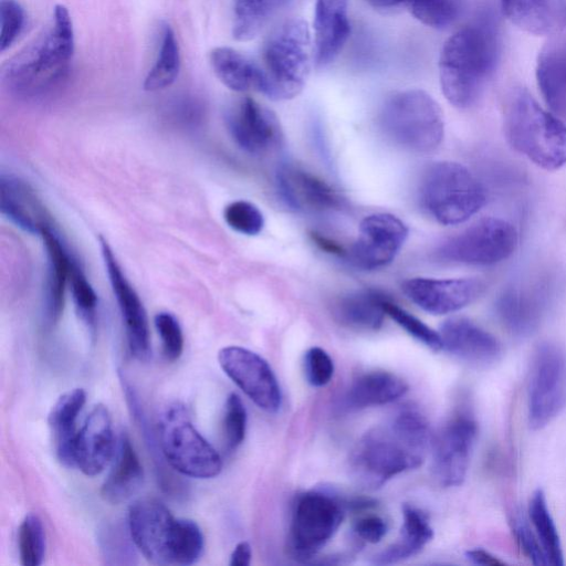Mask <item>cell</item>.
I'll use <instances>...</instances> for the list:
<instances>
[{
    "instance_id": "1",
    "label": "cell",
    "mask_w": 566,
    "mask_h": 566,
    "mask_svg": "<svg viewBox=\"0 0 566 566\" xmlns=\"http://www.w3.org/2000/svg\"><path fill=\"white\" fill-rule=\"evenodd\" d=\"M429 444L426 417L415 408H402L356 442L348 460L349 474L361 488L378 489L394 476L420 467Z\"/></svg>"
},
{
    "instance_id": "2",
    "label": "cell",
    "mask_w": 566,
    "mask_h": 566,
    "mask_svg": "<svg viewBox=\"0 0 566 566\" xmlns=\"http://www.w3.org/2000/svg\"><path fill=\"white\" fill-rule=\"evenodd\" d=\"M74 44L70 12L63 4H57L50 23L4 65V84L10 92L23 98L50 94L67 76Z\"/></svg>"
},
{
    "instance_id": "3",
    "label": "cell",
    "mask_w": 566,
    "mask_h": 566,
    "mask_svg": "<svg viewBox=\"0 0 566 566\" xmlns=\"http://www.w3.org/2000/svg\"><path fill=\"white\" fill-rule=\"evenodd\" d=\"M500 56L494 24L479 21L463 27L443 44L439 59L441 90L458 108L472 106L492 76Z\"/></svg>"
},
{
    "instance_id": "4",
    "label": "cell",
    "mask_w": 566,
    "mask_h": 566,
    "mask_svg": "<svg viewBox=\"0 0 566 566\" xmlns=\"http://www.w3.org/2000/svg\"><path fill=\"white\" fill-rule=\"evenodd\" d=\"M510 145L537 166L555 170L566 164V126L543 109L525 88L513 90L504 111Z\"/></svg>"
},
{
    "instance_id": "5",
    "label": "cell",
    "mask_w": 566,
    "mask_h": 566,
    "mask_svg": "<svg viewBox=\"0 0 566 566\" xmlns=\"http://www.w3.org/2000/svg\"><path fill=\"white\" fill-rule=\"evenodd\" d=\"M263 62L268 80L265 96L283 101L298 95L311 67V36L306 22L292 18L276 27L264 44Z\"/></svg>"
},
{
    "instance_id": "6",
    "label": "cell",
    "mask_w": 566,
    "mask_h": 566,
    "mask_svg": "<svg viewBox=\"0 0 566 566\" xmlns=\"http://www.w3.org/2000/svg\"><path fill=\"white\" fill-rule=\"evenodd\" d=\"M380 125L390 140L416 153L436 149L444 135L439 104L421 90H406L390 96L381 109Z\"/></svg>"
},
{
    "instance_id": "7",
    "label": "cell",
    "mask_w": 566,
    "mask_h": 566,
    "mask_svg": "<svg viewBox=\"0 0 566 566\" xmlns=\"http://www.w3.org/2000/svg\"><path fill=\"white\" fill-rule=\"evenodd\" d=\"M420 200L440 223L459 224L475 214L485 203V190L464 166L453 161L432 164L423 175Z\"/></svg>"
},
{
    "instance_id": "8",
    "label": "cell",
    "mask_w": 566,
    "mask_h": 566,
    "mask_svg": "<svg viewBox=\"0 0 566 566\" xmlns=\"http://www.w3.org/2000/svg\"><path fill=\"white\" fill-rule=\"evenodd\" d=\"M158 434L165 460L179 473L196 479H210L220 473L219 453L196 429L182 403H169L161 411Z\"/></svg>"
},
{
    "instance_id": "9",
    "label": "cell",
    "mask_w": 566,
    "mask_h": 566,
    "mask_svg": "<svg viewBox=\"0 0 566 566\" xmlns=\"http://www.w3.org/2000/svg\"><path fill=\"white\" fill-rule=\"evenodd\" d=\"M134 545L154 565H179L187 518H176L159 500L143 497L128 509Z\"/></svg>"
},
{
    "instance_id": "10",
    "label": "cell",
    "mask_w": 566,
    "mask_h": 566,
    "mask_svg": "<svg viewBox=\"0 0 566 566\" xmlns=\"http://www.w3.org/2000/svg\"><path fill=\"white\" fill-rule=\"evenodd\" d=\"M344 518V504L326 491L301 494L293 506L289 545L295 557L317 554L335 535Z\"/></svg>"
},
{
    "instance_id": "11",
    "label": "cell",
    "mask_w": 566,
    "mask_h": 566,
    "mask_svg": "<svg viewBox=\"0 0 566 566\" xmlns=\"http://www.w3.org/2000/svg\"><path fill=\"white\" fill-rule=\"evenodd\" d=\"M517 245V232L507 221L484 218L442 243L437 254L449 262L492 265L506 260Z\"/></svg>"
},
{
    "instance_id": "12",
    "label": "cell",
    "mask_w": 566,
    "mask_h": 566,
    "mask_svg": "<svg viewBox=\"0 0 566 566\" xmlns=\"http://www.w3.org/2000/svg\"><path fill=\"white\" fill-rule=\"evenodd\" d=\"M566 407V353L551 343L534 354L528 385V423L543 429Z\"/></svg>"
},
{
    "instance_id": "13",
    "label": "cell",
    "mask_w": 566,
    "mask_h": 566,
    "mask_svg": "<svg viewBox=\"0 0 566 566\" xmlns=\"http://www.w3.org/2000/svg\"><path fill=\"white\" fill-rule=\"evenodd\" d=\"M224 374L262 410L276 412L282 405L277 379L259 354L240 346H227L218 354Z\"/></svg>"
},
{
    "instance_id": "14",
    "label": "cell",
    "mask_w": 566,
    "mask_h": 566,
    "mask_svg": "<svg viewBox=\"0 0 566 566\" xmlns=\"http://www.w3.org/2000/svg\"><path fill=\"white\" fill-rule=\"evenodd\" d=\"M476 433L473 418L460 413L437 434L432 443V473L439 484L451 488L464 481Z\"/></svg>"
},
{
    "instance_id": "15",
    "label": "cell",
    "mask_w": 566,
    "mask_h": 566,
    "mask_svg": "<svg viewBox=\"0 0 566 566\" xmlns=\"http://www.w3.org/2000/svg\"><path fill=\"white\" fill-rule=\"evenodd\" d=\"M408 237L407 226L396 216L375 213L365 217L349 259L364 270H375L394 261Z\"/></svg>"
},
{
    "instance_id": "16",
    "label": "cell",
    "mask_w": 566,
    "mask_h": 566,
    "mask_svg": "<svg viewBox=\"0 0 566 566\" xmlns=\"http://www.w3.org/2000/svg\"><path fill=\"white\" fill-rule=\"evenodd\" d=\"M224 118L231 138L251 155H263L282 140V130L275 114L251 97L232 103Z\"/></svg>"
},
{
    "instance_id": "17",
    "label": "cell",
    "mask_w": 566,
    "mask_h": 566,
    "mask_svg": "<svg viewBox=\"0 0 566 566\" xmlns=\"http://www.w3.org/2000/svg\"><path fill=\"white\" fill-rule=\"evenodd\" d=\"M99 242L108 280L125 324L129 350L139 361H147L151 349L145 307L106 240L101 238Z\"/></svg>"
},
{
    "instance_id": "18",
    "label": "cell",
    "mask_w": 566,
    "mask_h": 566,
    "mask_svg": "<svg viewBox=\"0 0 566 566\" xmlns=\"http://www.w3.org/2000/svg\"><path fill=\"white\" fill-rule=\"evenodd\" d=\"M484 289V283L476 279L413 277L401 284V290L410 301L434 315L449 314L465 307Z\"/></svg>"
},
{
    "instance_id": "19",
    "label": "cell",
    "mask_w": 566,
    "mask_h": 566,
    "mask_svg": "<svg viewBox=\"0 0 566 566\" xmlns=\"http://www.w3.org/2000/svg\"><path fill=\"white\" fill-rule=\"evenodd\" d=\"M116 444L111 413L105 406L96 405L77 431L74 467L87 476L99 474L113 460Z\"/></svg>"
},
{
    "instance_id": "20",
    "label": "cell",
    "mask_w": 566,
    "mask_h": 566,
    "mask_svg": "<svg viewBox=\"0 0 566 566\" xmlns=\"http://www.w3.org/2000/svg\"><path fill=\"white\" fill-rule=\"evenodd\" d=\"M439 334L443 348L458 359L486 366L500 359L503 353L501 342L490 332L463 317L444 321Z\"/></svg>"
},
{
    "instance_id": "21",
    "label": "cell",
    "mask_w": 566,
    "mask_h": 566,
    "mask_svg": "<svg viewBox=\"0 0 566 566\" xmlns=\"http://www.w3.org/2000/svg\"><path fill=\"white\" fill-rule=\"evenodd\" d=\"M277 187L285 203L305 212L336 209L342 205L339 193L319 177L305 169L284 165L277 171Z\"/></svg>"
},
{
    "instance_id": "22",
    "label": "cell",
    "mask_w": 566,
    "mask_h": 566,
    "mask_svg": "<svg viewBox=\"0 0 566 566\" xmlns=\"http://www.w3.org/2000/svg\"><path fill=\"white\" fill-rule=\"evenodd\" d=\"M1 213L22 230L41 234L51 227L46 209L34 190L23 180L11 175L0 178Z\"/></svg>"
},
{
    "instance_id": "23",
    "label": "cell",
    "mask_w": 566,
    "mask_h": 566,
    "mask_svg": "<svg viewBox=\"0 0 566 566\" xmlns=\"http://www.w3.org/2000/svg\"><path fill=\"white\" fill-rule=\"evenodd\" d=\"M349 32L347 0H316L314 54L317 67H325L335 60Z\"/></svg>"
},
{
    "instance_id": "24",
    "label": "cell",
    "mask_w": 566,
    "mask_h": 566,
    "mask_svg": "<svg viewBox=\"0 0 566 566\" xmlns=\"http://www.w3.org/2000/svg\"><path fill=\"white\" fill-rule=\"evenodd\" d=\"M408 388V384L392 373L368 371L352 381L342 396L338 408L344 411H356L386 405L402 397Z\"/></svg>"
},
{
    "instance_id": "25",
    "label": "cell",
    "mask_w": 566,
    "mask_h": 566,
    "mask_svg": "<svg viewBox=\"0 0 566 566\" xmlns=\"http://www.w3.org/2000/svg\"><path fill=\"white\" fill-rule=\"evenodd\" d=\"M505 17L534 35H553L566 25V0H501Z\"/></svg>"
},
{
    "instance_id": "26",
    "label": "cell",
    "mask_w": 566,
    "mask_h": 566,
    "mask_svg": "<svg viewBox=\"0 0 566 566\" xmlns=\"http://www.w3.org/2000/svg\"><path fill=\"white\" fill-rule=\"evenodd\" d=\"M144 470L126 432H122L111 471L101 488L102 497L112 504L129 500L142 486Z\"/></svg>"
},
{
    "instance_id": "27",
    "label": "cell",
    "mask_w": 566,
    "mask_h": 566,
    "mask_svg": "<svg viewBox=\"0 0 566 566\" xmlns=\"http://www.w3.org/2000/svg\"><path fill=\"white\" fill-rule=\"evenodd\" d=\"M86 401L81 388L64 392L52 406L48 422L57 459L66 467H74V443L77 434L76 419Z\"/></svg>"
},
{
    "instance_id": "28",
    "label": "cell",
    "mask_w": 566,
    "mask_h": 566,
    "mask_svg": "<svg viewBox=\"0 0 566 566\" xmlns=\"http://www.w3.org/2000/svg\"><path fill=\"white\" fill-rule=\"evenodd\" d=\"M536 80L552 112L566 118V42L552 41L539 52Z\"/></svg>"
},
{
    "instance_id": "29",
    "label": "cell",
    "mask_w": 566,
    "mask_h": 566,
    "mask_svg": "<svg viewBox=\"0 0 566 566\" xmlns=\"http://www.w3.org/2000/svg\"><path fill=\"white\" fill-rule=\"evenodd\" d=\"M210 63L217 77L230 90H254L265 95L268 80L264 70L237 50L216 48L210 53Z\"/></svg>"
},
{
    "instance_id": "30",
    "label": "cell",
    "mask_w": 566,
    "mask_h": 566,
    "mask_svg": "<svg viewBox=\"0 0 566 566\" xmlns=\"http://www.w3.org/2000/svg\"><path fill=\"white\" fill-rule=\"evenodd\" d=\"M544 296L537 290L512 287L506 290L496 304L497 315L512 334H532L542 319Z\"/></svg>"
},
{
    "instance_id": "31",
    "label": "cell",
    "mask_w": 566,
    "mask_h": 566,
    "mask_svg": "<svg viewBox=\"0 0 566 566\" xmlns=\"http://www.w3.org/2000/svg\"><path fill=\"white\" fill-rule=\"evenodd\" d=\"M402 525L395 543L375 555L376 565H390L408 559L420 553L432 539L433 530L427 515L419 509L405 504L402 506Z\"/></svg>"
},
{
    "instance_id": "32",
    "label": "cell",
    "mask_w": 566,
    "mask_h": 566,
    "mask_svg": "<svg viewBox=\"0 0 566 566\" xmlns=\"http://www.w3.org/2000/svg\"><path fill=\"white\" fill-rule=\"evenodd\" d=\"M388 297L375 290H363L340 297L334 305V316L343 325L363 329L376 331L381 327L385 302Z\"/></svg>"
},
{
    "instance_id": "33",
    "label": "cell",
    "mask_w": 566,
    "mask_h": 566,
    "mask_svg": "<svg viewBox=\"0 0 566 566\" xmlns=\"http://www.w3.org/2000/svg\"><path fill=\"white\" fill-rule=\"evenodd\" d=\"M49 260L48 310L52 321H57L64 308L65 289L69 284L73 256L52 227L41 233Z\"/></svg>"
},
{
    "instance_id": "34",
    "label": "cell",
    "mask_w": 566,
    "mask_h": 566,
    "mask_svg": "<svg viewBox=\"0 0 566 566\" xmlns=\"http://www.w3.org/2000/svg\"><path fill=\"white\" fill-rule=\"evenodd\" d=\"M289 0H233L232 34L238 41L255 38Z\"/></svg>"
},
{
    "instance_id": "35",
    "label": "cell",
    "mask_w": 566,
    "mask_h": 566,
    "mask_svg": "<svg viewBox=\"0 0 566 566\" xmlns=\"http://www.w3.org/2000/svg\"><path fill=\"white\" fill-rule=\"evenodd\" d=\"M179 70V45L171 27L164 23L157 59L145 78L144 88L155 92L170 86L176 81Z\"/></svg>"
},
{
    "instance_id": "36",
    "label": "cell",
    "mask_w": 566,
    "mask_h": 566,
    "mask_svg": "<svg viewBox=\"0 0 566 566\" xmlns=\"http://www.w3.org/2000/svg\"><path fill=\"white\" fill-rule=\"evenodd\" d=\"M528 515L532 527L544 549L549 565L563 566L564 554L560 537L542 490L535 491L532 495Z\"/></svg>"
},
{
    "instance_id": "37",
    "label": "cell",
    "mask_w": 566,
    "mask_h": 566,
    "mask_svg": "<svg viewBox=\"0 0 566 566\" xmlns=\"http://www.w3.org/2000/svg\"><path fill=\"white\" fill-rule=\"evenodd\" d=\"M18 549L23 566H39L45 556V532L41 518L27 514L18 530Z\"/></svg>"
},
{
    "instance_id": "38",
    "label": "cell",
    "mask_w": 566,
    "mask_h": 566,
    "mask_svg": "<svg viewBox=\"0 0 566 566\" xmlns=\"http://www.w3.org/2000/svg\"><path fill=\"white\" fill-rule=\"evenodd\" d=\"M407 4L416 19L423 24L443 29L458 17V0H408Z\"/></svg>"
},
{
    "instance_id": "39",
    "label": "cell",
    "mask_w": 566,
    "mask_h": 566,
    "mask_svg": "<svg viewBox=\"0 0 566 566\" xmlns=\"http://www.w3.org/2000/svg\"><path fill=\"white\" fill-rule=\"evenodd\" d=\"M385 312L409 335L421 342L428 348L438 352L443 348L442 339L439 332H436L419 318L408 313L406 310L391 302L389 298L385 302Z\"/></svg>"
},
{
    "instance_id": "40",
    "label": "cell",
    "mask_w": 566,
    "mask_h": 566,
    "mask_svg": "<svg viewBox=\"0 0 566 566\" xmlns=\"http://www.w3.org/2000/svg\"><path fill=\"white\" fill-rule=\"evenodd\" d=\"M223 218L232 230L245 235H256L264 227L260 209L245 200L229 203L223 210Z\"/></svg>"
},
{
    "instance_id": "41",
    "label": "cell",
    "mask_w": 566,
    "mask_h": 566,
    "mask_svg": "<svg viewBox=\"0 0 566 566\" xmlns=\"http://www.w3.org/2000/svg\"><path fill=\"white\" fill-rule=\"evenodd\" d=\"M247 431V410L241 398L232 392L224 405L222 432L228 450H235L244 440Z\"/></svg>"
},
{
    "instance_id": "42",
    "label": "cell",
    "mask_w": 566,
    "mask_h": 566,
    "mask_svg": "<svg viewBox=\"0 0 566 566\" xmlns=\"http://www.w3.org/2000/svg\"><path fill=\"white\" fill-rule=\"evenodd\" d=\"M69 285L78 313L84 319L92 323L97 305V295L74 258L70 269Z\"/></svg>"
},
{
    "instance_id": "43",
    "label": "cell",
    "mask_w": 566,
    "mask_h": 566,
    "mask_svg": "<svg viewBox=\"0 0 566 566\" xmlns=\"http://www.w3.org/2000/svg\"><path fill=\"white\" fill-rule=\"evenodd\" d=\"M154 323L161 339L165 358L176 361L184 349V335L178 319L168 312H160L156 314Z\"/></svg>"
},
{
    "instance_id": "44",
    "label": "cell",
    "mask_w": 566,
    "mask_h": 566,
    "mask_svg": "<svg viewBox=\"0 0 566 566\" xmlns=\"http://www.w3.org/2000/svg\"><path fill=\"white\" fill-rule=\"evenodd\" d=\"M25 25V12L17 0H0V50L17 40Z\"/></svg>"
},
{
    "instance_id": "45",
    "label": "cell",
    "mask_w": 566,
    "mask_h": 566,
    "mask_svg": "<svg viewBox=\"0 0 566 566\" xmlns=\"http://www.w3.org/2000/svg\"><path fill=\"white\" fill-rule=\"evenodd\" d=\"M305 378L313 387L327 385L334 375V363L321 347H311L304 355Z\"/></svg>"
},
{
    "instance_id": "46",
    "label": "cell",
    "mask_w": 566,
    "mask_h": 566,
    "mask_svg": "<svg viewBox=\"0 0 566 566\" xmlns=\"http://www.w3.org/2000/svg\"><path fill=\"white\" fill-rule=\"evenodd\" d=\"M512 530L520 548L533 564L549 565L533 527H530L524 517L515 515L512 518Z\"/></svg>"
},
{
    "instance_id": "47",
    "label": "cell",
    "mask_w": 566,
    "mask_h": 566,
    "mask_svg": "<svg viewBox=\"0 0 566 566\" xmlns=\"http://www.w3.org/2000/svg\"><path fill=\"white\" fill-rule=\"evenodd\" d=\"M353 531L355 535L367 543H378L387 533V524L378 515L369 514L355 521Z\"/></svg>"
},
{
    "instance_id": "48",
    "label": "cell",
    "mask_w": 566,
    "mask_h": 566,
    "mask_svg": "<svg viewBox=\"0 0 566 566\" xmlns=\"http://www.w3.org/2000/svg\"><path fill=\"white\" fill-rule=\"evenodd\" d=\"M252 558L251 546L248 542H240L235 545L230 555L231 566H249Z\"/></svg>"
},
{
    "instance_id": "49",
    "label": "cell",
    "mask_w": 566,
    "mask_h": 566,
    "mask_svg": "<svg viewBox=\"0 0 566 566\" xmlns=\"http://www.w3.org/2000/svg\"><path fill=\"white\" fill-rule=\"evenodd\" d=\"M469 560L478 565H505V563L482 548L470 549L465 553Z\"/></svg>"
},
{
    "instance_id": "50",
    "label": "cell",
    "mask_w": 566,
    "mask_h": 566,
    "mask_svg": "<svg viewBox=\"0 0 566 566\" xmlns=\"http://www.w3.org/2000/svg\"><path fill=\"white\" fill-rule=\"evenodd\" d=\"M312 237H313V240L316 242V244L318 247H321L323 250L327 251L328 253L338 254V255L345 254V251L343 250V248L339 244L334 243L329 239L324 238L323 235L317 234V233H313Z\"/></svg>"
},
{
    "instance_id": "51",
    "label": "cell",
    "mask_w": 566,
    "mask_h": 566,
    "mask_svg": "<svg viewBox=\"0 0 566 566\" xmlns=\"http://www.w3.org/2000/svg\"><path fill=\"white\" fill-rule=\"evenodd\" d=\"M369 4L377 9H392L402 3H407L408 0H367Z\"/></svg>"
}]
</instances>
